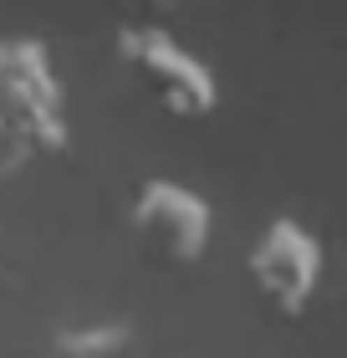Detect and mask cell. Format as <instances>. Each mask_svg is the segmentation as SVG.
I'll list each match as a JSON object with an SVG mask.
<instances>
[{
	"label": "cell",
	"mask_w": 347,
	"mask_h": 358,
	"mask_svg": "<svg viewBox=\"0 0 347 358\" xmlns=\"http://www.w3.org/2000/svg\"><path fill=\"white\" fill-rule=\"evenodd\" d=\"M67 149V97L36 36H0V179Z\"/></svg>",
	"instance_id": "obj_1"
},
{
	"label": "cell",
	"mask_w": 347,
	"mask_h": 358,
	"mask_svg": "<svg viewBox=\"0 0 347 358\" xmlns=\"http://www.w3.org/2000/svg\"><path fill=\"white\" fill-rule=\"evenodd\" d=\"M112 46H118L123 67L154 92V103L169 113V118L194 123V118H209L214 113V103H220L214 72L174 36V31H163L154 21H128V26H118Z\"/></svg>",
	"instance_id": "obj_2"
},
{
	"label": "cell",
	"mask_w": 347,
	"mask_h": 358,
	"mask_svg": "<svg viewBox=\"0 0 347 358\" xmlns=\"http://www.w3.org/2000/svg\"><path fill=\"white\" fill-rule=\"evenodd\" d=\"M245 276L260 292V302L281 317H302L322 282V241L307 231L302 220L276 215L266 231L251 241L245 256Z\"/></svg>",
	"instance_id": "obj_3"
},
{
	"label": "cell",
	"mask_w": 347,
	"mask_h": 358,
	"mask_svg": "<svg viewBox=\"0 0 347 358\" xmlns=\"http://www.w3.org/2000/svg\"><path fill=\"white\" fill-rule=\"evenodd\" d=\"M128 225H133L138 246L163 266L200 262L209 236H214L209 200L200 189L179 185V179H148V185H138L133 205H128Z\"/></svg>",
	"instance_id": "obj_4"
},
{
	"label": "cell",
	"mask_w": 347,
	"mask_h": 358,
	"mask_svg": "<svg viewBox=\"0 0 347 358\" xmlns=\"http://www.w3.org/2000/svg\"><path fill=\"white\" fill-rule=\"evenodd\" d=\"M133 343V322L128 317H97V322H72L52 333V358H123Z\"/></svg>",
	"instance_id": "obj_5"
}]
</instances>
